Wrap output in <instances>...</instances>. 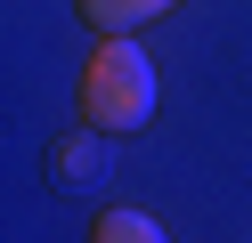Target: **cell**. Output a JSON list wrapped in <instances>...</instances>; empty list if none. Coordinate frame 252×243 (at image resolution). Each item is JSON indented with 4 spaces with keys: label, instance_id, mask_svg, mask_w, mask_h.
Segmentation results:
<instances>
[{
    "label": "cell",
    "instance_id": "6da1fadb",
    "mask_svg": "<svg viewBox=\"0 0 252 243\" xmlns=\"http://www.w3.org/2000/svg\"><path fill=\"white\" fill-rule=\"evenodd\" d=\"M82 122L106 138H130L155 122V65L130 32H98V49L82 65Z\"/></svg>",
    "mask_w": 252,
    "mask_h": 243
},
{
    "label": "cell",
    "instance_id": "7a4b0ae2",
    "mask_svg": "<svg viewBox=\"0 0 252 243\" xmlns=\"http://www.w3.org/2000/svg\"><path fill=\"white\" fill-rule=\"evenodd\" d=\"M98 162H106V130H73V138H57L49 146V170H57V187H90L98 178Z\"/></svg>",
    "mask_w": 252,
    "mask_h": 243
},
{
    "label": "cell",
    "instance_id": "3957f363",
    "mask_svg": "<svg viewBox=\"0 0 252 243\" xmlns=\"http://www.w3.org/2000/svg\"><path fill=\"white\" fill-rule=\"evenodd\" d=\"M73 8H82V25H90V32H138L147 16L179 8V0H73Z\"/></svg>",
    "mask_w": 252,
    "mask_h": 243
},
{
    "label": "cell",
    "instance_id": "277c9868",
    "mask_svg": "<svg viewBox=\"0 0 252 243\" xmlns=\"http://www.w3.org/2000/svg\"><path fill=\"white\" fill-rule=\"evenodd\" d=\"M90 235H98V243H163V227H155L147 219V211H98V219H90Z\"/></svg>",
    "mask_w": 252,
    "mask_h": 243
}]
</instances>
